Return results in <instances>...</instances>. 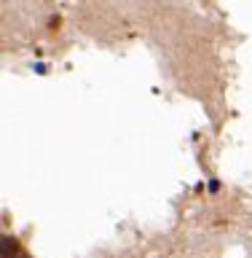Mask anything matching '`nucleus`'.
Wrapping results in <instances>:
<instances>
[{
	"label": "nucleus",
	"mask_w": 252,
	"mask_h": 258,
	"mask_svg": "<svg viewBox=\"0 0 252 258\" xmlns=\"http://www.w3.org/2000/svg\"><path fill=\"white\" fill-rule=\"evenodd\" d=\"M35 73H40V76H43V73H46V64L38 62V64H35Z\"/></svg>",
	"instance_id": "nucleus-3"
},
{
	"label": "nucleus",
	"mask_w": 252,
	"mask_h": 258,
	"mask_svg": "<svg viewBox=\"0 0 252 258\" xmlns=\"http://www.w3.org/2000/svg\"><path fill=\"white\" fill-rule=\"evenodd\" d=\"M209 191H212V194H217V191H220V183H217V180H212V183H209Z\"/></svg>",
	"instance_id": "nucleus-2"
},
{
	"label": "nucleus",
	"mask_w": 252,
	"mask_h": 258,
	"mask_svg": "<svg viewBox=\"0 0 252 258\" xmlns=\"http://www.w3.org/2000/svg\"><path fill=\"white\" fill-rule=\"evenodd\" d=\"M19 258H30V255H27V253H22V255H19Z\"/></svg>",
	"instance_id": "nucleus-4"
},
{
	"label": "nucleus",
	"mask_w": 252,
	"mask_h": 258,
	"mask_svg": "<svg viewBox=\"0 0 252 258\" xmlns=\"http://www.w3.org/2000/svg\"><path fill=\"white\" fill-rule=\"evenodd\" d=\"M0 255H3V258H19L22 255L19 239L11 237V234H3V239H0Z\"/></svg>",
	"instance_id": "nucleus-1"
}]
</instances>
